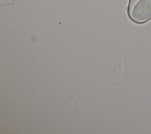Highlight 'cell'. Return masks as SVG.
Listing matches in <instances>:
<instances>
[{"mask_svg": "<svg viewBox=\"0 0 151 134\" xmlns=\"http://www.w3.org/2000/svg\"><path fill=\"white\" fill-rule=\"evenodd\" d=\"M128 13L136 22L147 21L151 18V0H130Z\"/></svg>", "mask_w": 151, "mask_h": 134, "instance_id": "obj_1", "label": "cell"}, {"mask_svg": "<svg viewBox=\"0 0 151 134\" xmlns=\"http://www.w3.org/2000/svg\"><path fill=\"white\" fill-rule=\"evenodd\" d=\"M12 1L13 0H0V3H1V5H2L3 4L12 3Z\"/></svg>", "mask_w": 151, "mask_h": 134, "instance_id": "obj_2", "label": "cell"}]
</instances>
